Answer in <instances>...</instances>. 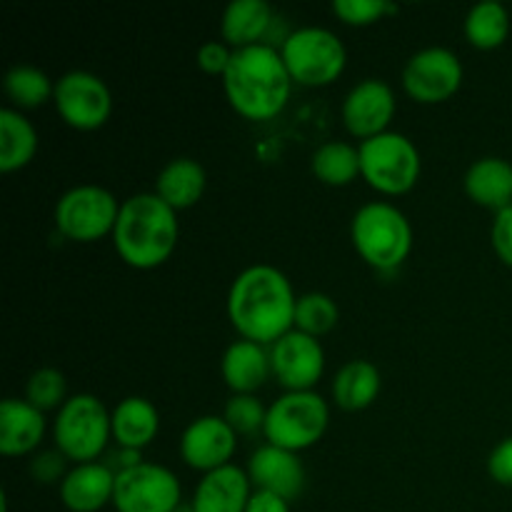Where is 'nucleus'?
<instances>
[{"mask_svg":"<svg viewBox=\"0 0 512 512\" xmlns=\"http://www.w3.org/2000/svg\"><path fill=\"white\" fill-rule=\"evenodd\" d=\"M295 305L288 275L275 265H250L233 280L228 293V315L240 338L273 345L295 328Z\"/></svg>","mask_w":512,"mask_h":512,"instance_id":"obj_1","label":"nucleus"},{"mask_svg":"<svg viewBox=\"0 0 512 512\" xmlns=\"http://www.w3.org/2000/svg\"><path fill=\"white\" fill-rule=\"evenodd\" d=\"M293 88L280 50L270 43L233 50L223 90L235 113L248 120H270L285 108Z\"/></svg>","mask_w":512,"mask_h":512,"instance_id":"obj_2","label":"nucleus"},{"mask_svg":"<svg viewBox=\"0 0 512 512\" xmlns=\"http://www.w3.org/2000/svg\"><path fill=\"white\" fill-rule=\"evenodd\" d=\"M178 235V210L170 208L158 193H138L120 205L113 245L130 268L150 270L173 255Z\"/></svg>","mask_w":512,"mask_h":512,"instance_id":"obj_3","label":"nucleus"},{"mask_svg":"<svg viewBox=\"0 0 512 512\" xmlns=\"http://www.w3.org/2000/svg\"><path fill=\"white\" fill-rule=\"evenodd\" d=\"M355 250L378 270H395L413 248V228L400 208L385 200L365 203L350 223Z\"/></svg>","mask_w":512,"mask_h":512,"instance_id":"obj_4","label":"nucleus"},{"mask_svg":"<svg viewBox=\"0 0 512 512\" xmlns=\"http://www.w3.org/2000/svg\"><path fill=\"white\" fill-rule=\"evenodd\" d=\"M103 400L90 393L65 400L53 423V438L60 453L75 465L95 463L113 435V420Z\"/></svg>","mask_w":512,"mask_h":512,"instance_id":"obj_5","label":"nucleus"},{"mask_svg":"<svg viewBox=\"0 0 512 512\" xmlns=\"http://www.w3.org/2000/svg\"><path fill=\"white\" fill-rule=\"evenodd\" d=\"M330 423V408L315 390L285 393L268 408L263 435L275 448L300 453L313 448L325 435Z\"/></svg>","mask_w":512,"mask_h":512,"instance_id":"obj_6","label":"nucleus"},{"mask_svg":"<svg viewBox=\"0 0 512 512\" xmlns=\"http://www.w3.org/2000/svg\"><path fill=\"white\" fill-rule=\"evenodd\" d=\"M280 55L293 83L328 85L340 78L348 63L343 40L320 25H303L283 40Z\"/></svg>","mask_w":512,"mask_h":512,"instance_id":"obj_7","label":"nucleus"},{"mask_svg":"<svg viewBox=\"0 0 512 512\" xmlns=\"http://www.w3.org/2000/svg\"><path fill=\"white\" fill-rule=\"evenodd\" d=\"M360 175L370 188L385 195H403L418 183L420 153L413 140L403 133L375 135L360 143Z\"/></svg>","mask_w":512,"mask_h":512,"instance_id":"obj_8","label":"nucleus"},{"mask_svg":"<svg viewBox=\"0 0 512 512\" xmlns=\"http://www.w3.org/2000/svg\"><path fill=\"white\" fill-rule=\"evenodd\" d=\"M120 205L115 195L103 185H75L65 190L55 203V225L60 233L78 243H93L113 233L118 223Z\"/></svg>","mask_w":512,"mask_h":512,"instance_id":"obj_9","label":"nucleus"},{"mask_svg":"<svg viewBox=\"0 0 512 512\" xmlns=\"http://www.w3.org/2000/svg\"><path fill=\"white\" fill-rule=\"evenodd\" d=\"M180 480L173 470L140 463L115 475L113 508L118 512H175L180 508Z\"/></svg>","mask_w":512,"mask_h":512,"instance_id":"obj_10","label":"nucleus"},{"mask_svg":"<svg viewBox=\"0 0 512 512\" xmlns=\"http://www.w3.org/2000/svg\"><path fill=\"white\" fill-rule=\"evenodd\" d=\"M55 108L75 130H95L113 113V95L105 80L90 70H70L55 80Z\"/></svg>","mask_w":512,"mask_h":512,"instance_id":"obj_11","label":"nucleus"},{"mask_svg":"<svg viewBox=\"0 0 512 512\" xmlns=\"http://www.w3.org/2000/svg\"><path fill=\"white\" fill-rule=\"evenodd\" d=\"M463 83V63L458 55L443 45L418 50L405 63L403 88L418 103H440L458 93Z\"/></svg>","mask_w":512,"mask_h":512,"instance_id":"obj_12","label":"nucleus"},{"mask_svg":"<svg viewBox=\"0 0 512 512\" xmlns=\"http://www.w3.org/2000/svg\"><path fill=\"white\" fill-rule=\"evenodd\" d=\"M270 365L278 383L288 393L313 390L323 378L325 350L318 338L293 328L270 345Z\"/></svg>","mask_w":512,"mask_h":512,"instance_id":"obj_13","label":"nucleus"},{"mask_svg":"<svg viewBox=\"0 0 512 512\" xmlns=\"http://www.w3.org/2000/svg\"><path fill=\"white\" fill-rule=\"evenodd\" d=\"M235 448H238V433L220 415H200L180 438V455L193 470L213 473V470L230 465Z\"/></svg>","mask_w":512,"mask_h":512,"instance_id":"obj_14","label":"nucleus"},{"mask_svg":"<svg viewBox=\"0 0 512 512\" xmlns=\"http://www.w3.org/2000/svg\"><path fill=\"white\" fill-rule=\"evenodd\" d=\"M395 115V93L385 80L365 78L343 100L345 128L360 140L385 133Z\"/></svg>","mask_w":512,"mask_h":512,"instance_id":"obj_15","label":"nucleus"},{"mask_svg":"<svg viewBox=\"0 0 512 512\" xmlns=\"http://www.w3.org/2000/svg\"><path fill=\"white\" fill-rule=\"evenodd\" d=\"M250 483L255 490L280 495L283 500H295L303 493L305 485V468L300 463L298 453L275 448V445H263L250 455L248 463Z\"/></svg>","mask_w":512,"mask_h":512,"instance_id":"obj_16","label":"nucleus"},{"mask_svg":"<svg viewBox=\"0 0 512 512\" xmlns=\"http://www.w3.org/2000/svg\"><path fill=\"white\" fill-rule=\"evenodd\" d=\"M250 495H253V483L248 470L230 463L200 478L190 505L195 512H245Z\"/></svg>","mask_w":512,"mask_h":512,"instance_id":"obj_17","label":"nucleus"},{"mask_svg":"<svg viewBox=\"0 0 512 512\" xmlns=\"http://www.w3.org/2000/svg\"><path fill=\"white\" fill-rule=\"evenodd\" d=\"M115 473L105 463H83L60 480V500L70 512H98L113 503Z\"/></svg>","mask_w":512,"mask_h":512,"instance_id":"obj_18","label":"nucleus"},{"mask_svg":"<svg viewBox=\"0 0 512 512\" xmlns=\"http://www.w3.org/2000/svg\"><path fill=\"white\" fill-rule=\"evenodd\" d=\"M220 373L235 395H255V390L263 388L265 380L273 373L270 350L253 340H235L225 348Z\"/></svg>","mask_w":512,"mask_h":512,"instance_id":"obj_19","label":"nucleus"},{"mask_svg":"<svg viewBox=\"0 0 512 512\" xmlns=\"http://www.w3.org/2000/svg\"><path fill=\"white\" fill-rule=\"evenodd\" d=\"M45 435L43 410L30 405L28 400L5 398L0 403V453L15 455L33 453Z\"/></svg>","mask_w":512,"mask_h":512,"instance_id":"obj_20","label":"nucleus"},{"mask_svg":"<svg viewBox=\"0 0 512 512\" xmlns=\"http://www.w3.org/2000/svg\"><path fill=\"white\" fill-rule=\"evenodd\" d=\"M465 193L470 200H475L483 208L500 210L512 205V163L505 158H488L475 160L465 173Z\"/></svg>","mask_w":512,"mask_h":512,"instance_id":"obj_21","label":"nucleus"},{"mask_svg":"<svg viewBox=\"0 0 512 512\" xmlns=\"http://www.w3.org/2000/svg\"><path fill=\"white\" fill-rule=\"evenodd\" d=\"M113 420V438L120 448L140 450L148 448L160 430V413L148 398H125L110 415Z\"/></svg>","mask_w":512,"mask_h":512,"instance_id":"obj_22","label":"nucleus"},{"mask_svg":"<svg viewBox=\"0 0 512 512\" xmlns=\"http://www.w3.org/2000/svg\"><path fill=\"white\" fill-rule=\"evenodd\" d=\"M270 23H273V8L265 0H233L223 10L220 33H223L225 43L238 50L265 43L263 38Z\"/></svg>","mask_w":512,"mask_h":512,"instance_id":"obj_23","label":"nucleus"},{"mask_svg":"<svg viewBox=\"0 0 512 512\" xmlns=\"http://www.w3.org/2000/svg\"><path fill=\"white\" fill-rule=\"evenodd\" d=\"M205 168L193 158H175L165 165L155 180V193L173 210L193 208L205 193Z\"/></svg>","mask_w":512,"mask_h":512,"instance_id":"obj_24","label":"nucleus"},{"mask_svg":"<svg viewBox=\"0 0 512 512\" xmlns=\"http://www.w3.org/2000/svg\"><path fill=\"white\" fill-rule=\"evenodd\" d=\"M380 385H383V378H380L378 365L370 360H350L335 373L333 400L350 413L365 410L380 395Z\"/></svg>","mask_w":512,"mask_h":512,"instance_id":"obj_25","label":"nucleus"},{"mask_svg":"<svg viewBox=\"0 0 512 512\" xmlns=\"http://www.w3.org/2000/svg\"><path fill=\"white\" fill-rule=\"evenodd\" d=\"M38 153V130L20 110H0V170L25 168Z\"/></svg>","mask_w":512,"mask_h":512,"instance_id":"obj_26","label":"nucleus"},{"mask_svg":"<svg viewBox=\"0 0 512 512\" xmlns=\"http://www.w3.org/2000/svg\"><path fill=\"white\" fill-rule=\"evenodd\" d=\"M510 33L508 8L498 0L475 3L465 15V35L480 50H493L505 43Z\"/></svg>","mask_w":512,"mask_h":512,"instance_id":"obj_27","label":"nucleus"},{"mask_svg":"<svg viewBox=\"0 0 512 512\" xmlns=\"http://www.w3.org/2000/svg\"><path fill=\"white\" fill-rule=\"evenodd\" d=\"M310 168L325 185H348L360 175V148L345 140H328L313 153Z\"/></svg>","mask_w":512,"mask_h":512,"instance_id":"obj_28","label":"nucleus"},{"mask_svg":"<svg viewBox=\"0 0 512 512\" xmlns=\"http://www.w3.org/2000/svg\"><path fill=\"white\" fill-rule=\"evenodd\" d=\"M3 88L20 108H38L55 95V83L48 78V73L28 63L13 65L5 73Z\"/></svg>","mask_w":512,"mask_h":512,"instance_id":"obj_29","label":"nucleus"},{"mask_svg":"<svg viewBox=\"0 0 512 512\" xmlns=\"http://www.w3.org/2000/svg\"><path fill=\"white\" fill-rule=\"evenodd\" d=\"M338 318V303L325 293H305L295 305V330L313 335V338L330 333Z\"/></svg>","mask_w":512,"mask_h":512,"instance_id":"obj_30","label":"nucleus"},{"mask_svg":"<svg viewBox=\"0 0 512 512\" xmlns=\"http://www.w3.org/2000/svg\"><path fill=\"white\" fill-rule=\"evenodd\" d=\"M65 375L55 368L35 370L25 385V400L38 410H53L65 405Z\"/></svg>","mask_w":512,"mask_h":512,"instance_id":"obj_31","label":"nucleus"},{"mask_svg":"<svg viewBox=\"0 0 512 512\" xmlns=\"http://www.w3.org/2000/svg\"><path fill=\"white\" fill-rule=\"evenodd\" d=\"M223 418L228 420V425L238 435H253L265 428L268 408H265L255 395H233V398L225 403Z\"/></svg>","mask_w":512,"mask_h":512,"instance_id":"obj_32","label":"nucleus"},{"mask_svg":"<svg viewBox=\"0 0 512 512\" xmlns=\"http://www.w3.org/2000/svg\"><path fill=\"white\" fill-rule=\"evenodd\" d=\"M395 10L398 5L390 0H333V13L348 25H370Z\"/></svg>","mask_w":512,"mask_h":512,"instance_id":"obj_33","label":"nucleus"},{"mask_svg":"<svg viewBox=\"0 0 512 512\" xmlns=\"http://www.w3.org/2000/svg\"><path fill=\"white\" fill-rule=\"evenodd\" d=\"M490 243L495 255L512 268V205L495 213L493 228H490Z\"/></svg>","mask_w":512,"mask_h":512,"instance_id":"obj_34","label":"nucleus"},{"mask_svg":"<svg viewBox=\"0 0 512 512\" xmlns=\"http://www.w3.org/2000/svg\"><path fill=\"white\" fill-rule=\"evenodd\" d=\"M230 58H233V50L223 40H208L198 48V65L210 75H225Z\"/></svg>","mask_w":512,"mask_h":512,"instance_id":"obj_35","label":"nucleus"},{"mask_svg":"<svg viewBox=\"0 0 512 512\" xmlns=\"http://www.w3.org/2000/svg\"><path fill=\"white\" fill-rule=\"evenodd\" d=\"M65 455L55 453V450H48V453H40L35 455L33 463H30V475H33L38 483H58V480H63L65 475Z\"/></svg>","mask_w":512,"mask_h":512,"instance_id":"obj_36","label":"nucleus"},{"mask_svg":"<svg viewBox=\"0 0 512 512\" xmlns=\"http://www.w3.org/2000/svg\"><path fill=\"white\" fill-rule=\"evenodd\" d=\"M488 473L495 483L512 488V438H505L503 443L495 445L488 458Z\"/></svg>","mask_w":512,"mask_h":512,"instance_id":"obj_37","label":"nucleus"},{"mask_svg":"<svg viewBox=\"0 0 512 512\" xmlns=\"http://www.w3.org/2000/svg\"><path fill=\"white\" fill-rule=\"evenodd\" d=\"M245 512H290V503L280 495L265 493V490H253L248 510Z\"/></svg>","mask_w":512,"mask_h":512,"instance_id":"obj_38","label":"nucleus"},{"mask_svg":"<svg viewBox=\"0 0 512 512\" xmlns=\"http://www.w3.org/2000/svg\"><path fill=\"white\" fill-rule=\"evenodd\" d=\"M175 512H195V510H193V505H180V508Z\"/></svg>","mask_w":512,"mask_h":512,"instance_id":"obj_39","label":"nucleus"}]
</instances>
